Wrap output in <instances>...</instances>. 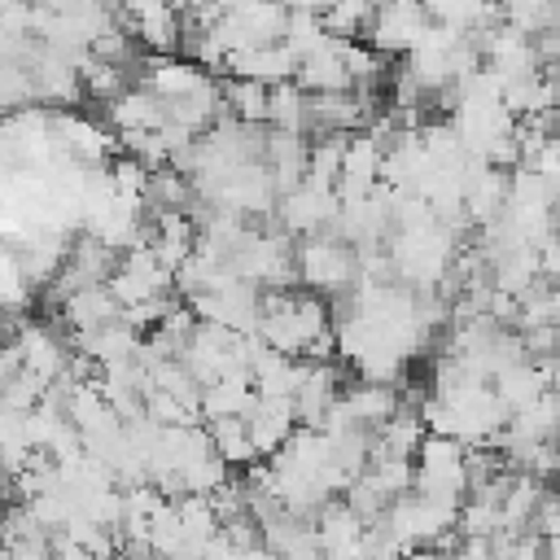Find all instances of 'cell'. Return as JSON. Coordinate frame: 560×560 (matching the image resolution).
I'll use <instances>...</instances> for the list:
<instances>
[{
	"mask_svg": "<svg viewBox=\"0 0 560 560\" xmlns=\"http://www.w3.org/2000/svg\"><path fill=\"white\" fill-rule=\"evenodd\" d=\"M258 337L267 350L289 354V359H311V363H332L337 354V332L328 302L319 293H262L258 311Z\"/></svg>",
	"mask_w": 560,
	"mask_h": 560,
	"instance_id": "6da1fadb",
	"label": "cell"
},
{
	"mask_svg": "<svg viewBox=\"0 0 560 560\" xmlns=\"http://www.w3.org/2000/svg\"><path fill=\"white\" fill-rule=\"evenodd\" d=\"M385 254H389L394 276L407 280L411 293H438V284L451 276V267H455V258H459V245H455V236L433 219V223L394 232Z\"/></svg>",
	"mask_w": 560,
	"mask_h": 560,
	"instance_id": "7a4b0ae2",
	"label": "cell"
},
{
	"mask_svg": "<svg viewBox=\"0 0 560 560\" xmlns=\"http://www.w3.org/2000/svg\"><path fill=\"white\" fill-rule=\"evenodd\" d=\"M293 262H298V280L306 284V293H319L324 302L328 298H350L354 284H359V254L337 241V236H311L293 249Z\"/></svg>",
	"mask_w": 560,
	"mask_h": 560,
	"instance_id": "3957f363",
	"label": "cell"
},
{
	"mask_svg": "<svg viewBox=\"0 0 560 560\" xmlns=\"http://www.w3.org/2000/svg\"><path fill=\"white\" fill-rule=\"evenodd\" d=\"M411 464H416V490L420 494L451 503V508L468 503V446H459L451 438H424Z\"/></svg>",
	"mask_w": 560,
	"mask_h": 560,
	"instance_id": "277c9868",
	"label": "cell"
},
{
	"mask_svg": "<svg viewBox=\"0 0 560 560\" xmlns=\"http://www.w3.org/2000/svg\"><path fill=\"white\" fill-rule=\"evenodd\" d=\"M429 26H433L429 4H385V9L372 13L368 48L381 52V57H407L424 39Z\"/></svg>",
	"mask_w": 560,
	"mask_h": 560,
	"instance_id": "5b68a950",
	"label": "cell"
},
{
	"mask_svg": "<svg viewBox=\"0 0 560 560\" xmlns=\"http://www.w3.org/2000/svg\"><path fill=\"white\" fill-rule=\"evenodd\" d=\"M381 166H385V144L376 131H354L346 140V158H341V179H337V201L354 206L368 201L381 188Z\"/></svg>",
	"mask_w": 560,
	"mask_h": 560,
	"instance_id": "8992f818",
	"label": "cell"
},
{
	"mask_svg": "<svg viewBox=\"0 0 560 560\" xmlns=\"http://www.w3.org/2000/svg\"><path fill=\"white\" fill-rule=\"evenodd\" d=\"M276 214H280V232L284 236L311 241V236H324L337 223L341 201H337V192H319V188H306L302 184V188H293V192L280 197Z\"/></svg>",
	"mask_w": 560,
	"mask_h": 560,
	"instance_id": "52a82bcc",
	"label": "cell"
},
{
	"mask_svg": "<svg viewBox=\"0 0 560 560\" xmlns=\"http://www.w3.org/2000/svg\"><path fill=\"white\" fill-rule=\"evenodd\" d=\"M118 18L131 31V39L149 48V57H175V48L184 44V13L171 4H131L118 9Z\"/></svg>",
	"mask_w": 560,
	"mask_h": 560,
	"instance_id": "ba28073f",
	"label": "cell"
},
{
	"mask_svg": "<svg viewBox=\"0 0 560 560\" xmlns=\"http://www.w3.org/2000/svg\"><path fill=\"white\" fill-rule=\"evenodd\" d=\"M508 188H512V175L508 171H494L486 162H472L468 166V184H464V214L472 228H490L508 214Z\"/></svg>",
	"mask_w": 560,
	"mask_h": 560,
	"instance_id": "9c48e42d",
	"label": "cell"
},
{
	"mask_svg": "<svg viewBox=\"0 0 560 560\" xmlns=\"http://www.w3.org/2000/svg\"><path fill=\"white\" fill-rule=\"evenodd\" d=\"M311 363V359H306ZM341 368L337 363H311L306 381L293 394V411H298V429H324L328 411L341 402Z\"/></svg>",
	"mask_w": 560,
	"mask_h": 560,
	"instance_id": "30bf717a",
	"label": "cell"
},
{
	"mask_svg": "<svg viewBox=\"0 0 560 560\" xmlns=\"http://www.w3.org/2000/svg\"><path fill=\"white\" fill-rule=\"evenodd\" d=\"M402 394H398V385H368V381H359V385H350L346 394H341V416H346V424L350 429H363V433H376L381 424H389L398 411H402Z\"/></svg>",
	"mask_w": 560,
	"mask_h": 560,
	"instance_id": "8fae6325",
	"label": "cell"
},
{
	"mask_svg": "<svg viewBox=\"0 0 560 560\" xmlns=\"http://www.w3.org/2000/svg\"><path fill=\"white\" fill-rule=\"evenodd\" d=\"M31 70V83H35V101H57V105H74L83 101V79H79V66L52 48H35V57L26 61Z\"/></svg>",
	"mask_w": 560,
	"mask_h": 560,
	"instance_id": "7c38bea8",
	"label": "cell"
},
{
	"mask_svg": "<svg viewBox=\"0 0 560 560\" xmlns=\"http://www.w3.org/2000/svg\"><path fill=\"white\" fill-rule=\"evenodd\" d=\"M245 429H249V442L258 455H280L289 446V438L298 433V411H293V398H258L245 416Z\"/></svg>",
	"mask_w": 560,
	"mask_h": 560,
	"instance_id": "4fadbf2b",
	"label": "cell"
},
{
	"mask_svg": "<svg viewBox=\"0 0 560 560\" xmlns=\"http://www.w3.org/2000/svg\"><path fill=\"white\" fill-rule=\"evenodd\" d=\"M105 114H109V127L118 136H144V131H162L166 127V105L144 83H136L122 96H114Z\"/></svg>",
	"mask_w": 560,
	"mask_h": 560,
	"instance_id": "5bb4252c",
	"label": "cell"
},
{
	"mask_svg": "<svg viewBox=\"0 0 560 560\" xmlns=\"http://www.w3.org/2000/svg\"><path fill=\"white\" fill-rule=\"evenodd\" d=\"M298 74V57L284 44H267V48H245L228 57V79H254V83H289Z\"/></svg>",
	"mask_w": 560,
	"mask_h": 560,
	"instance_id": "9a60e30c",
	"label": "cell"
},
{
	"mask_svg": "<svg viewBox=\"0 0 560 560\" xmlns=\"http://www.w3.org/2000/svg\"><path fill=\"white\" fill-rule=\"evenodd\" d=\"M206 83H214L201 66H192L188 57H149V70H144V88L166 105V101H179V96H192L201 92Z\"/></svg>",
	"mask_w": 560,
	"mask_h": 560,
	"instance_id": "2e32d148",
	"label": "cell"
},
{
	"mask_svg": "<svg viewBox=\"0 0 560 560\" xmlns=\"http://www.w3.org/2000/svg\"><path fill=\"white\" fill-rule=\"evenodd\" d=\"M258 402L249 372H228L210 385H201V424L206 420H245L249 407Z\"/></svg>",
	"mask_w": 560,
	"mask_h": 560,
	"instance_id": "e0dca14e",
	"label": "cell"
},
{
	"mask_svg": "<svg viewBox=\"0 0 560 560\" xmlns=\"http://www.w3.org/2000/svg\"><path fill=\"white\" fill-rule=\"evenodd\" d=\"M306 359H289V354H276V350H262L254 363H249V381H254V394L258 398H293L298 385L306 381Z\"/></svg>",
	"mask_w": 560,
	"mask_h": 560,
	"instance_id": "ac0fdd59",
	"label": "cell"
},
{
	"mask_svg": "<svg viewBox=\"0 0 560 560\" xmlns=\"http://www.w3.org/2000/svg\"><path fill=\"white\" fill-rule=\"evenodd\" d=\"M424 438H429V429L420 420V407L402 402V411L372 433V459H416Z\"/></svg>",
	"mask_w": 560,
	"mask_h": 560,
	"instance_id": "d6986e66",
	"label": "cell"
},
{
	"mask_svg": "<svg viewBox=\"0 0 560 560\" xmlns=\"http://www.w3.org/2000/svg\"><path fill=\"white\" fill-rule=\"evenodd\" d=\"M18 354H22V368L26 372H35L39 381H48V385H57L61 381V372H66V346L44 328V324H26L22 332H18Z\"/></svg>",
	"mask_w": 560,
	"mask_h": 560,
	"instance_id": "ffe728a7",
	"label": "cell"
},
{
	"mask_svg": "<svg viewBox=\"0 0 560 560\" xmlns=\"http://www.w3.org/2000/svg\"><path fill=\"white\" fill-rule=\"evenodd\" d=\"M74 346H79V354L92 359L96 368H109V363H131L144 341H140V332H136L131 324L114 319V324H105V328H96V332H88V337H74Z\"/></svg>",
	"mask_w": 560,
	"mask_h": 560,
	"instance_id": "44dd1931",
	"label": "cell"
},
{
	"mask_svg": "<svg viewBox=\"0 0 560 560\" xmlns=\"http://www.w3.org/2000/svg\"><path fill=\"white\" fill-rule=\"evenodd\" d=\"M61 315H66V324H70L74 337H88V332H96V328L122 319V306L114 302L109 284H96V289H83V293L66 298V302H61Z\"/></svg>",
	"mask_w": 560,
	"mask_h": 560,
	"instance_id": "7402d4cb",
	"label": "cell"
},
{
	"mask_svg": "<svg viewBox=\"0 0 560 560\" xmlns=\"http://www.w3.org/2000/svg\"><path fill=\"white\" fill-rule=\"evenodd\" d=\"M556 101H560V83L547 79L542 70L503 83V105H508L512 118H542V114L556 109Z\"/></svg>",
	"mask_w": 560,
	"mask_h": 560,
	"instance_id": "603a6c76",
	"label": "cell"
},
{
	"mask_svg": "<svg viewBox=\"0 0 560 560\" xmlns=\"http://www.w3.org/2000/svg\"><path fill=\"white\" fill-rule=\"evenodd\" d=\"M293 83L306 92V96H328V92H354V83H350V70H346V61L337 57V48L328 44L324 52H315V57H306V61H298V74H293Z\"/></svg>",
	"mask_w": 560,
	"mask_h": 560,
	"instance_id": "cb8c5ba5",
	"label": "cell"
},
{
	"mask_svg": "<svg viewBox=\"0 0 560 560\" xmlns=\"http://www.w3.org/2000/svg\"><path fill=\"white\" fill-rule=\"evenodd\" d=\"M490 389L499 394V402L508 407V416H516V411L534 407L551 385H547V372H542L538 363H516V368L499 372V376L490 381Z\"/></svg>",
	"mask_w": 560,
	"mask_h": 560,
	"instance_id": "d4e9b609",
	"label": "cell"
},
{
	"mask_svg": "<svg viewBox=\"0 0 560 560\" xmlns=\"http://www.w3.org/2000/svg\"><path fill=\"white\" fill-rule=\"evenodd\" d=\"M363 529H368V525L346 508V499H332V503H324V508L315 512V542H319L324 556L354 547V542L363 538Z\"/></svg>",
	"mask_w": 560,
	"mask_h": 560,
	"instance_id": "484cf974",
	"label": "cell"
},
{
	"mask_svg": "<svg viewBox=\"0 0 560 560\" xmlns=\"http://www.w3.org/2000/svg\"><path fill=\"white\" fill-rule=\"evenodd\" d=\"M219 88H223L228 118H236V122H245V127H267V101H271V88H267V83L228 79V83H219Z\"/></svg>",
	"mask_w": 560,
	"mask_h": 560,
	"instance_id": "4316f807",
	"label": "cell"
},
{
	"mask_svg": "<svg viewBox=\"0 0 560 560\" xmlns=\"http://www.w3.org/2000/svg\"><path fill=\"white\" fill-rule=\"evenodd\" d=\"M298 61H306V57H315V52H324L328 44H332V35L324 31V22H319V9H289V22H284V39H280Z\"/></svg>",
	"mask_w": 560,
	"mask_h": 560,
	"instance_id": "83f0119b",
	"label": "cell"
},
{
	"mask_svg": "<svg viewBox=\"0 0 560 560\" xmlns=\"http://www.w3.org/2000/svg\"><path fill=\"white\" fill-rule=\"evenodd\" d=\"M206 433H210V446H214V455L228 464V468H249V464H258V451H254V442H249V429H245V420H206Z\"/></svg>",
	"mask_w": 560,
	"mask_h": 560,
	"instance_id": "f1b7e54d",
	"label": "cell"
},
{
	"mask_svg": "<svg viewBox=\"0 0 560 560\" xmlns=\"http://www.w3.org/2000/svg\"><path fill=\"white\" fill-rule=\"evenodd\" d=\"M267 127L306 136V92H302L293 79L271 88V101H267Z\"/></svg>",
	"mask_w": 560,
	"mask_h": 560,
	"instance_id": "f546056e",
	"label": "cell"
},
{
	"mask_svg": "<svg viewBox=\"0 0 560 560\" xmlns=\"http://www.w3.org/2000/svg\"><path fill=\"white\" fill-rule=\"evenodd\" d=\"M508 210H521V214H556V197H551V188L529 166H516L512 171V188H508Z\"/></svg>",
	"mask_w": 560,
	"mask_h": 560,
	"instance_id": "4dcf8cb0",
	"label": "cell"
},
{
	"mask_svg": "<svg viewBox=\"0 0 560 560\" xmlns=\"http://www.w3.org/2000/svg\"><path fill=\"white\" fill-rule=\"evenodd\" d=\"M372 13H376L372 4L350 0V4H328V9H319V22H324V31H328L332 39H354V35H368Z\"/></svg>",
	"mask_w": 560,
	"mask_h": 560,
	"instance_id": "1f68e13d",
	"label": "cell"
},
{
	"mask_svg": "<svg viewBox=\"0 0 560 560\" xmlns=\"http://www.w3.org/2000/svg\"><path fill=\"white\" fill-rule=\"evenodd\" d=\"M503 26H512L516 35L534 39L542 31H551V4L542 0H521V4H503Z\"/></svg>",
	"mask_w": 560,
	"mask_h": 560,
	"instance_id": "d6a6232c",
	"label": "cell"
},
{
	"mask_svg": "<svg viewBox=\"0 0 560 560\" xmlns=\"http://www.w3.org/2000/svg\"><path fill=\"white\" fill-rule=\"evenodd\" d=\"M109 175H114V192H118V201H127V206H140L144 197H149V175L153 171H144L136 158H118L114 166H109Z\"/></svg>",
	"mask_w": 560,
	"mask_h": 560,
	"instance_id": "836d02e7",
	"label": "cell"
},
{
	"mask_svg": "<svg viewBox=\"0 0 560 560\" xmlns=\"http://www.w3.org/2000/svg\"><path fill=\"white\" fill-rule=\"evenodd\" d=\"M494 534H503V512L494 503L468 499L459 508V538H494Z\"/></svg>",
	"mask_w": 560,
	"mask_h": 560,
	"instance_id": "e575fe53",
	"label": "cell"
},
{
	"mask_svg": "<svg viewBox=\"0 0 560 560\" xmlns=\"http://www.w3.org/2000/svg\"><path fill=\"white\" fill-rule=\"evenodd\" d=\"M534 534L538 538H556L560 534V481L547 486V494L538 503V516H534Z\"/></svg>",
	"mask_w": 560,
	"mask_h": 560,
	"instance_id": "d590c367",
	"label": "cell"
},
{
	"mask_svg": "<svg viewBox=\"0 0 560 560\" xmlns=\"http://www.w3.org/2000/svg\"><path fill=\"white\" fill-rule=\"evenodd\" d=\"M451 560H494V547L490 538H459L451 547Z\"/></svg>",
	"mask_w": 560,
	"mask_h": 560,
	"instance_id": "8d00e7d4",
	"label": "cell"
},
{
	"mask_svg": "<svg viewBox=\"0 0 560 560\" xmlns=\"http://www.w3.org/2000/svg\"><path fill=\"white\" fill-rule=\"evenodd\" d=\"M547 324L560 328V284H547Z\"/></svg>",
	"mask_w": 560,
	"mask_h": 560,
	"instance_id": "74e56055",
	"label": "cell"
},
{
	"mask_svg": "<svg viewBox=\"0 0 560 560\" xmlns=\"http://www.w3.org/2000/svg\"><path fill=\"white\" fill-rule=\"evenodd\" d=\"M402 560H451V556L438 547H411V551H402Z\"/></svg>",
	"mask_w": 560,
	"mask_h": 560,
	"instance_id": "f35d334b",
	"label": "cell"
},
{
	"mask_svg": "<svg viewBox=\"0 0 560 560\" xmlns=\"http://www.w3.org/2000/svg\"><path fill=\"white\" fill-rule=\"evenodd\" d=\"M538 368L547 372V385H551V389H560V350H556L547 363H538Z\"/></svg>",
	"mask_w": 560,
	"mask_h": 560,
	"instance_id": "ab89813d",
	"label": "cell"
},
{
	"mask_svg": "<svg viewBox=\"0 0 560 560\" xmlns=\"http://www.w3.org/2000/svg\"><path fill=\"white\" fill-rule=\"evenodd\" d=\"M236 560H280V556H276V551H267V547L258 542V547H249V551H241Z\"/></svg>",
	"mask_w": 560,
	"mask_h": 560,
	"instance_id": "60d3db41",
	"label": "cell"
},
{
	"mask_svg": "<svg viewBox=\"0 0 560 560\" xmlns=\"http://www.w3.org/2000/svg\"><path fill=\"white\" fill-rule=\"evenodd\" d=\"M542 560H560V534L556 538H542Z\"/></svg>",
	"mask_w": 560,
	"mask_h": 560,
	"instance_id": "b9f144b4",
	"label": "cell"
},
{
	"mask_svg": "<svg viewBox=\"0 0 560 560\" xmlns=\"http://www.w3.org/2000/svg\"><path fill=\"white\" fill-rule=\"evenodd\" d=\"M547 118H551V131H556V140H560V101H556V109H551Z\"/></svg>",
	"mask_w": 560,
	"mask_h": 560,
	"instance_id": "7bdbcfd3",
	"label": "cell"
},
{
	"mask_svg": "<svg viewBox=\"0 0 560 560\" xmlns=\"http://www.w3.org/2000/svg\"><path fill=\"white\" fill-rule=\"evenodd\" d=\"M96 560H131L127 551H109V556H96Z\"/></svg>",
	"mask_w": 560,
	"mask_h": 560,
	"instance_id": "ee69618b",
	"label": "cell"
}]
</instances>
